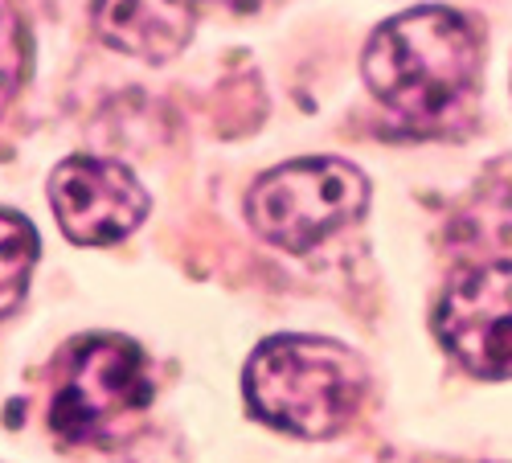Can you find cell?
Wrapping results in <instances>:
<instances>
[{"instance_id": "5b68a950", "label": "cell", "mask_w": 512, "mask_h": 463, "mask_svg": "<svg viewBox=\"0 0 512 463\" xmlns=\"http://www.w3.org/2000/svg\"><path fill=\"white\" fill-rule=\"evenodd\" d=\"M443 349L480 377H512V263L463 267L439 300Z\"/></svg>"}, {"instance_id": "9c48e42d", "label": "cell", "mask_w": 512, "mask_h": 463, "mask_svg": "<svg viewBox=\"0 0 512 463\" xmlns=\"http://www.w3.org/2000/svg\"><path fill=\"white\" fill-rule=\"evenodd\" d=\"M25 78H29V29L9 5H0V111L25 87Z\"/></svg>"}, {"instance_id": "30bf717a", "label": "cell", "mask_w": 512, "mask_h": 463, "mask_svg": "<svg viewBox=\"0 0 512 463\" xmlns=\"http://www.w3.org/2000/svg\"><path fill=\"white\" fill-rule=\"evenodd\" d=\"M234 9H259V0H230Z\"/></svg>"}, {"instance_id": "277c9868", "label": "cell", "mask_w": 512, "mask_h": 463, "mask_svg": "<svg viewBox=\"0 0 512 463\" xmlns=\"http://www.w3.org/2000/svg\"><path fill=\"white\" fill-rule=\"evenodd\" d=\"M152 402L144 353L123 336H87L62 357L50 427L66 443H115Z\"/></svg>"}, {"instance_id": "ba28073f", "label": "cell", "mask_w": 512, "mask_h": 463, "mask_svg": "<svg viewBox=\"0 0 512 463\" xmlns=\"http://www.w3.org/2000/svg\"><path fill=\"white\" fill-rule=\"evenodd\" d=\"M37 263V234L25 218L0 209V316H9L21 300Z\"/></svg>"}, {"instance_id": "3957f363", "label": "cell", "mask_w": 512, "mask_h": 463, "mask_svg": "<svg viewBox=\"0 0 512 463\" xmlns=\"http://www.w3.org/2000/svg\"><path fill=\"white\" fill-rule=\"evenodd\" d=\"M369 181L361 168L336 156H312L291 160L283 168H271L250 185L246 222L263 242L304 255L316 242L332 238L365 214Z\"/></svg>"}, {"instance_id": "8992f818", "label": "cell", "mask_w": 512, "mask_h": 463, "mask_svg": "<svg viewBox=\"0 0 512 463\" xmlns=\"http://www.w3.org/2000/svg\"><path fill=\"white\" fill-rule=\"evenodd\" d=\"M50 205L70 242L111 246L144 222L148 193L123 164L70 156L50 177Z\"/></svg>"}, {"instance_id": "7a4b0ae2", "label": "cell", "mask_w": 512, "mask_h": 463, "mask_svg": "<svg viewBox=\"0 0 512 463\" xmlns=\"http://www.w3.org/2000/svg\"><path fill=\"white\" fill-rule=\"evenodd\" d=\"M246 402L300 439H332L365 402V365L324 336H271L246 365Z\"/></svg>"}, {"instance_id": "6da1fadb", "label": "cell", "mask_w": 512, "mask_h": 463, "mask_svg": "<svg viewBox=\"0 0 512 463\" xmlns=\"http://www.w3.org/2000/svg\"><path fill=\"white\" fill-rule=\"evenodd\" d=\"M369 91L406 123L451 115L480 78V37L455 9H410L386 21L365 50Z\"/></svg>"}, {"instance_id": "52a82bcc", "label": "cell", "mask_w": 512, "mask_h": 463, "mask_svg": "<svg viewBox=\"0 0 512 463\" xmlns=\"http://www.w3.org/2000/svg\"><path fill=\"white\" fill-rule=\"evenodd\" d=\"M197 25L193 0H95V33L140 62L177 58Z\"/></svg>"}]
</instances>
